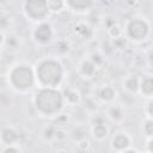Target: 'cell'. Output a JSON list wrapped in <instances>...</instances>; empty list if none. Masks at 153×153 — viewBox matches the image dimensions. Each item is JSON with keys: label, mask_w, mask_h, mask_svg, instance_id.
<instances>
[{"label": "cell", "mask_w": 153, "mask_h": 153, "mask_svg": "<svg viewBox=\"0 0 153 153\" xmlns=\"http://www.w3.org/2000/svg\"><path fill=\"white\" fill-rule=\"evenodd\" d=\"M110 114H111V117H112V118H120L121 115H122L118 108H114V109H111Z\"/></svg>", "instance_id": "obj_18"}, {"label": "cell", "mask_w": 153, "mask_h": 153, "mask_svg": "<svg viewBox=\"0 0 153 153\" xmlns=\"http://www.w3.org/2000/svg\"><path fill=\"white\" fill-rule=\"evenodd\" d=\"M141 88H142V92H145L147 94L153 93V78L145 79L142 85H141Z\"/></svg>", "instance_id": "obj_9"}, {"label": "cell", "mask_w": 153, "mask_h": 153, "mask_svg": "<svg viewBox=\"0 0 153 153\" xmlns=\"http://www.w3.org/2000/svg\"><path fill=\"white\" fill-rule=\"evenodd\" d=\"M145 130L148 135H153V121H148L145 126Z\"/></svg>", "instance_id": "obj_17"}, {"label": "cell", "mask_w": 153, "mask_h": 153, "mask_svg": "<svg viewBox=\"0 0 153 153\" xmlns=\"http://www.w3.org/2000/svg\"><path fill=\"white\" fill-rule=\"evenodd\" d=\"M149 149L153 151V141H151V143H149Z\"/></svg>", "instance_id": "obj_20"}, {"label": "cell", "mask_w": 153, "mask_h": 153, "mask_svg": "<svg viewBox=\"0 0 153 153\" xmlns=\"http://www.w3.org/2000/svg\"><path fill=\"white\" fill-rule=\"evenodd\" d=\"M128 143H129V140L124 135H118L114 140V146L117 147V148H124L126 146H128Z\"/></svg>", "instance_id": "obj_8"}, {"label": "cell", "mask_w": 153, "mask_h": 153, "mask_svg": "<svg viewBox=\"0 0 153 153\" xmlns=\"http://www.w3.org/2000/svg\"><path fill=\"white\" fill-rule=\"evenodd\" d=\"M48 2L47 0H27L25 8L30 17L39 19L44 17L48 12Z\"/></svg>", "instance_id": "obj_4"}, {"label": "cell", "mask_w": 153, "mask_h": 153, "mask_svg": "<svg viewBox=\"0 0 153 153\" xmlns=\"http://www.w3.org/2000/svg\"><path fill=\"white\" fill-rule=\"evenodd\" d=\"M62 103L61 94L55 90H42L36 97V104L39 110L47 114L55 112Z\"/></svg>", "instance_id": "obj_1"}, {"label": "cell", "mask_w": 153, "mask_h": 153, "mask_svg": "<svg viewBox=\"0 0 153 153\" xmlns=\"http://www.w3.org/2000/svg\"><path fill=\"white\" fill-rule=\"evenodd\" d=\"M50 36H51V31H50V27L48 25L42 24L41 26L37 27V30H36V37H37V39L44 42V41H48L50 38Z\"/></svg>", "instance_id": "obj_6"}, {"label": "cell", "mask_w": 153, "mask_h": 153, "mask_svg": "<svg viewBox=\"0 0 153 153\" xmlns=\"http://www.w3.org/2000/svg\"><path fill=\"white\" fill-rule=\"evenodd\" d=\"M68 2L75 8H85L91 5L92 0H68Z\"/></svg>", "instance_id": "obj_10"}, {"label": "cell", "mask_w": 153, "mask_h": 153, "mask_svg": "<svg viewBox=\"0 0 153 153\" xmlns=\"http://www.w3.org/2000/svg\"><path fill=\"white\" fill-rule=\"evenodd\" d=\"M94 135L97 136V137H103V136H105V134H106V128L103 126V124H98V126H96L94 127Z\"/></svg>", "instance_id": "obj_12"}, {"label": "cell", "mask_w": 153, "mask_h": 153, "mask_svg": "<svg viewBox=\"0 0 153 153\" xmlns=\"http://www.w3.org/2000/svg\"><path fill=\"white\" fill-rule=\"evenodd\" d=\"M148 110H149V114L153 116V102H151V104L148 106Z\"/></svg>", "instance_id": "obj_19"}, {"label": "cell", "mask_w": 153, "mask_h": 153, "mask_svg": "<svg viewBox=\"0 0 153 153\" xmlns=\"http://www.w3.org/2000/svg\"><path fill=\"white\" fill-rule=\"evenodd\" d=\"M48 5L51 10L56 11L62 7V0H48Z\"/></svg>", "instance_id": "obj_13"}, {"label": "cell", "mask_w": 153, "mask_h": 153, "mask_svg": "<svg viewBox=\"0 0 153 153\" xmlns=\"http://www.w3.org/2000/svg\"><path fill=\"white\" fill-rule=\"evenodd\" d=\"M82 72H84L85 74H87V75H91V74L94 72L93 65L90 63V62H85V63L82 65Z\"/></svg>", "instance_id": "obj_14"}, {"label": "cell", "mask_w": 153, "mask_h": 153, "mask_svg": "<svg viewBox=\"0 0 153 153\" xmlns=\"http://www.w3.org/2000/svg\"><path fill=\"white\" fill-rule=\"evenodd\" d=\"M11 80L13 85L18 88H25L32 85L33 82V75L29 67L26 66H19L13 69L11 74Z\"/></svg>", "instance_id": "obj_3"}, {"label": "cell", "mask_w": 153, "mask_h": 153, "mask_svg": "<svg viewBox=\"0 0 153 153\" xmlns=\"http://www.w3.org/2000/svg\"><path fill=\"white\" fill-rule=\"evenodd\" d=\"M17 137H18V135H17V133L14 130H12V129H4V131H2V139L7 143H11V142L16 141Z\"/></svg>", "instance_id": "obj_7"}, {"label": "cell", "mask_w": 153, "mask_h": 153, "mask_svg": "<svg viewBox=\"0 0 153 153\" xmlns=\"http://www.w3.org/2000/svg\"><path fill=\"white\" fill-rule=\"evenodd\" d=\"M66 96H67V98L71 102H76L78 100V94L75 92H73V91H67L66 92Z\"/></svg>", "instance_id": "obj_16"}, {"label": "cell", "mask_w": 153, "mask_h": 153, "mask_svg": "<svg viewBox=\"0 0 153 153\" xmlns=\"http://www.w3.org/2000/svg\"><path fill=\"white\" fill-rule=\"evenodd\" d=\"M127 87L130 90V91H136L137 88V79L136 78H130L128 81H127Z\"/></svg>", "instance_id": "obj_15"}, {"label": "cell", "mask_w": 153, "mask_h": 153, "mask_svg": "<svg viewBox=\"0 0 153 153\" xmlns=\"http://www.w3.org/2000/svg\"><path fill=\"white\" fill-rule=\"evenodd\" d=\"M37 73H38L39 80L43 84L50 85V86H54L57 82H60L61 76H62V69H61L60 65L54 61L43 62L39 66Z\"/></svg>", "instance_id": "obj_2"}, {"label": "cell", "mask_w": 153, "mask_h": 153, "mask_svg": "<svg viewBox=\"0 0 153 153\" xmlns=\"http://www.w3.org/2000/svg\"><path fill=\"white\" fill-rule=\"evenodd\" d=\"M148 31V26L142 20H133L128 26V32L133 38L140 39L146 36Z\"/></svg>", "instance_id": "obj_5"}, {"label": "cell", "mask_w": 153, "mask_h": 153, "mask_svg": "<svg viewBox=\"0 0 153 153\" xmlns=\"http://www.w3.org/2000/svg\"><path fill=\"white\" fill-rule=\"evenodd\" d=\"M100 97H102L103 99L109 100V99H111V98L114 97V91H112L110 87H105V88H103V90L100 91Z\"/></svg>", "instance_id": "obj_11"}]
</instances>
